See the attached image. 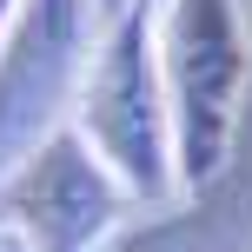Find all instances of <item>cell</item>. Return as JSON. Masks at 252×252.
Returning <instances> with one entry per match:
<instances>
[{
    "mask_svg": "<svg viewBox=\"0 0 252 252\" xmlns=\"http://www.w3.org/2000/svg\"><path fill=\"white\" fill-rule=\"evenodd\" d=\"M73 126L100 166L126 186L133 206H166L179 192L173 173V113L159 80V13L153 0H126L93 40L73 87Z\"/></svg>",
    "mask_w": 252,
    "mask_h": 252,
    "instance_id": "6da1fadb",
    "label": "cell"
},
{
    "mask_svg": "<svg viewBox=\"0 0 252 252\" xmlns=\"http://www.w3.org/2000/svg\"><path fill=\"white\" fill-rule=\"evenodd\" d=\"M159 80H166V113H173L179 192H199L226 166L232 133L252 106V40L239 0H166Z\"/></svg>",
    "mask_w": 252,
    "mask_h": 252,
    "instance_id": "7a4b0ae2",
    "label": "cell"
},
{
    "mask_svg": "<svg viewBox=\"0 0 252 252\" xmlns=\"http://www.w3.org/2000/svg\"><path fill=\"white\" fill-rule=\"evenodd\" d=\"M126 206V186L66 120L40 133L0 179V226L27 252H93L120 232Z\"/></svg>",
    "mask_w": 252,
    "mask_h": 252,
    "instance_id": "3957f363",
    "label": "cell"
},
{
    "mask_svg": "<svg viewBox=\"0 0 252 252\" xmlns=\"http://www.w3.org/2000/svg\"><path fill=\"white\" fill-rule=\"evenodd\" d=\"M93 0H20L0 33V166H13L60 106H73L87 66Z\"/></svg>",
    "mask_w": 252,
    "mask_h": 252,
    "instance_id": "277c9868",
    "label": "cell"
},
{
    "mask_svg": "<svg viewBox=\"0 0 252 252\" xmlns=\"http://www.w3.org/2000/svg\"><path fill=\"white\" fill-rule=\"evenodd\" d=\"M120 252H252V106L232 133V153L186 213L133 232Z\"/></svg>",
    "mask_w": 252,
    "mask_h": 252,
    "instance_id": "5b68a950",
    "label": "cell"
},
{
    "mask_svg": "<svg viewBox=\"0 0 252 252\" xmlns=\"http://www.w3.org/2000/svg\"><path fill=\"white\" fill-rule=\"evenodd\" d=\"M13 7H20V0H0V33H7V20H13Z\"/></svg>",
    "mask_w": 252,
    "mask_h": 252,
    "instance_id": "8992f818",
    "label": "cell"
},
{
    "mask_svg": "<svg viewBox=\"0 0 252 252\" xmlns=\"http://www.w3.org/2000/svg\"><path fill=\"white\" fill-rule=\"evenodd\" d=\"M93 7H100V13H106V20H113V13L126 7V0H93Z\"/></svg>",
    "mask_w": 252,
    "mask_h": 252,
    "instance_id": "52a82bcc",
    "label": "cell"
},
{
    "mask_svg": "<svg viewBox=\"0 0 252 252\" xmlns=\"http://www.w3.org/2000/svg\"><path fill=\"white\" fill-rule=\"evenodd\" d=\"M0 252H27V246H20V239H7V246H0Z\"/></svg>",
    "mask_w": 252,
    "mask_h": 252,
    "instance_id": "ba28073f",
    "label": "cell"
}]
</instances>
